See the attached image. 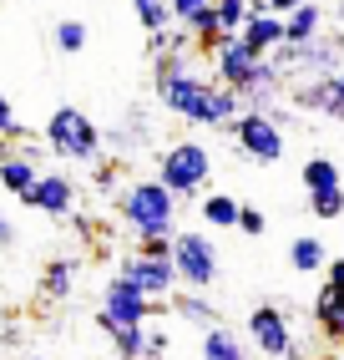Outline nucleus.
I'll use <instances>...</instances> for the list:
<instances>
[{
  "label": "nucleus",
  "instance_id": "7",
  "mask_svg": "<svg viewBox=\"0 0 344 360\" xmlns=\"http://www.w3.org/2000/svg\"><path fill=\"white\" fill-rule=\"evenodd\" d=\"M147 315H152V300H147L132 279L112 274L102 284V309H96V325H127V330H142Z\"/></svg>",
  "mask_w": 344,
  "mask_h": 360
},
{
  "label": "nucleus",
  "instance_id": "15",
  "mask_svg": "<svg viewBox=\"0 0 344 360\" xmlns=\"http://www.w3.org/2000/svg\"><path fill=\"white\" fill-rule=\"evenodd\" d=\"M203 360H253V345H249V335L213 325V330H203Z\"/></svg>",
  "mask_w": 344,
  "mask_h": 360
},
{
  "label": "nucleus",
  "instance_id": "14",
  "mask_svg": "<svg viewBox=\"0 0 344 360\" xmlns=\"http://www.w3.org/2000/svg\"><path fill=\"white\" fill-rule=\"evenodd\" d=\"M293 102H299L304 112H319L329 117V122H344V91L334 77H319V82H304L299 91H293Z\"/></svg>",
  "mask_w": 344,
  "mask_h": 360
},
{
  "label": "nucleus",
  "instance_id": "4",
  "mask_svg": "<svg viewBox=\"0 0 344 360\" xmlns=\"http://www.w3.org/2000/svg\"><path fill=\"white\" fill-rule=\"evenodd\" d=\"M46 148L56 158H71V162H96L102 158V132H96V122L81 107L61 102L51 112V122H46Z\"/></svg>",
  "mask_w": 344,
  "mask_h": 360
},
{
  "label": "nucleus",
  "instance_id": "18",
  "mask_svg": "<svg viewBox=\"0 0 344 360\" xmlns=\"http://www.w3.org/2000/svg\"><path fill=\"white\" fill-rule=\"evenodd\" d=\"M71 290H77V259H51L41 269V295L46 300H66Z\"/></svg>",
  "mask_w": 344,
  "mask_h": 360
},
{
  "label": "nucleus",
  "instance_id": "23",
  "mask_svg": "<svg viewBox=\"0 0 344 360\" xmlns=\"http://www.w3.org/2000/svg\"><path fill=\"white\" fill-rule=\"evenodd\" d=\"M132 11H137V20H142V31L147 36H157V31H172V0H132Z\"/></svg>",
  "mask_w": 344,
  "mask_h": 360
},
{
  "label": "nucleus",
  "instance_id": "25",
  "mask_svg": "<svg viewBox=\"0 0 344 360\" xmlns=\"http://www.w3.org/2000/svg\"><path fill=\"white\" fill-rule=\"evenodd\" d=\"M213 11L223 15V31L238 36L243 26H249V15H253V0H213Z\"/></svg>",
  "mask_w": 344,
  "mask_h": 360
},
{
  "label": "nucleus",
  "instance_id": "24",
  "mask_svg": "<svg viewBox=\"0 0 344 360\" xmlns=\"http://www.w3.org/2000/svg\"><path fill=\"white\" fill-rule=\"evenodd\" d=\"M178 315H183L187 325H203V330L218 325V320H213V304H208L198 290H183V295H178Z\"/></svg>",
  "mask_w": 344,
  "mask_h": 360
},
{
  "label": "nucleus",
  "instance_id": "34",
  "mask_svg": "<svg viewBox=\"0 0 344 360\" xmlns=\"http://www.w3.org/2000/svg\"><path fill=\"white\" fill-rule=\"evenodd\" d=\"M162 350H167V335L162 330H147V360H162Z\"/></svg>",
  "mask_w": 344,
  "mask_h": 360
},
{
  "label": "nucleus",
  "instance_id": "36",
  "mask_svg": "<svg viewBox=\"0 0 344 360\" xmlns=\"http://www.w3.org/2000/svg\"><path fill=\"white\" fill-rule=\"evenodd\" d=\"M6 158H11V148H6V137H0V162H6Z\"/></svg>",
  "mask_w": 344,
  "mask_h": 360
},
{
  "label": "nucleus",
  "instance_id": "17",
  "mask_svg": "<svg viewBox=\"0 0 344 360\" xmlns=\"http://www.w3.org/2000/svg\"><path fill=\"white\" fill-rule=\"evenodd\" d=\"M284 26H289V46H309V41H319L324 31V11H319V0H309V6H299L293 15H284Z\"/></svg>",
  "mask_w": 344,
  "mask_h": 360
},
{
  "label": "nucleus",
  "instance_id": "12",
  "mask_svg": "<svg viewBox=\"0 0 344 360\" xmlns=\"http://www.w3.org/2000/svg\"><path fill=\"white\" fill-rule=\"evenodd\" d=\"M238 36L249 41L253 56H274L279 46H289V26H284V15H274V11H253L249 26H243Z\"/></svg>",
  "mask_w": 344,
  "mask_h": 360
},
{
  "label": "nucleus",
  "instance_id": "8",
  "mask_svg": "<svg viewBox=\"0 0 344 360\" xmlns=\"http://www.w3.org/2000/svg\"><path fill=\"white\" fill-rule=\"evenodd\" d=\"M233 137H238V148L249 153L253 162H263V167L284 158V127L268 112H243L238 127H233Z\"/></svg>",
  "mask_w": 344,
  "mask_h": 360
},
{
  "label": "nucleus",
  "instance_id": "21",
  "mask_svg": "<svg viewBox=\"0 0 344 360\" xmlns=\"http://www.w3.org/2000/svg\"><path fill=\"white\" fill-rule=\"evenodd\" d=\"M304 188H309V193H339V188H344V173H339L329 158H309V162H304Z\"/></svg>",
  "mask_w": 344,
  "mask_h": 360
},
{
  "label": "nucleus",
  "instance_id": "31",
  "mask_svg": "<svg viewBox=\"0 0 344 360\" xmlns=\"http://www.w3.org/2000/svg\"><path fill=\"white\" fill-rule=\"evenodd\" d=\"M238 229L258 238V233H263V213H258V208H249V203H243V219H238Z\"/></svg>",
  "mask_w": 344,
  "mask_h": 360
},
{
  "label": "nucleus",
  "instance_id": "30",
  "mask_svg": "<svg viewBox=\"0 0 344 360\" xmlns=\"http://www.w3.org/2000/svg\"><path fill=\"white\" fill-rule=\"evenodd\" d=\"M20 132V117H15V107L0 97V137H15Z\"/></svg>",
  "mask_w": 344,
  "mask_h": 360
},
{
  "label": "nucleus",
  "instance_id": "3",
  "mask_svg": "<svg viewBox=\"0 0 344 360\" xmlns=\"http://www.w3.org/2000/svg\"><path fill=\"white\" fill-rule=\"evenodd\" d=\"M157 183L167 188L172 198H192V193H203V188L213 183V153L203 148L198 137L172 142L167 153H157Z\"/></svg>",
  "mask_w": 344,
  "mask_h": 360
},
{
  "label": "nucleus",
  "instance_id": "26",
  "mask_svg": "<svg viewBox=\"0 0 344 360\" xmlns=\"http://www.w3.org/2000/svg\"><path fill=\"white\" fill-rule=\"evenodd\" d=\"M51 36H56V46H61L66 56H77L81 46H86V26H81V20H56Z\"/></svg>",
  "mask_w": 344,
  "mask_h": 360
},
{
  "label": "nucleus",
  "instance_id": "19",
  "mask_svg": "<svg viewBox=\"0 0 344 360\" xmlns=\"http://www.w3.org/2000/svg\"><path fill=\"white\" fill-rule=\"evenodd\" d=\"M238 219H243V203L233 193H208L203 198V224L208 229H238Z\"/></svg>",
  "mask_w": 344,
  "mask_h": 360
},
{
  "label": "nucleus",
  "instance_id": "37",
  "mask_svg": "<svg viewBox=\"0 0 344 360\" xmlns=\"http://www.w3.org/2000/svg\"><path fill=\"white\" fill-rule=\"evenodd\" d=\"M334 15H339V20H344V0H334Z\"/></svg>",
  "mask_w": 344,
  "mask_h": 360
},
{
  "label": "nucleus",
  "instance_id": "22",
  "mask_svg": "<svg viewBox=\"0 0 344 360\" xmlns=\"http://www.w3.org/2000/svg\"><path fill=\"white\" fill-rule=\"evenodd\" d=\"M102 335H112V345L121 360H147V325L142 330H127V325H96Z\"/></svg>",
  "mask_w": 344,
  "mask_h": 360
},
{
  "label": "nucleus",
  "instance_id": "13",
  "mask_svg": "<svg viewBox=\"0 0 344 360\" xmlns=\"http://www.w3.org/2000/svg\"><path fill=\"white\" fill-rule=\"evenodd\" d=\"M46 173H41V153H11L6 162H0V188L6 193H15V198H31L36 193V183H41Z\"/></svg>",
  "mask_w": 344,
  "mask_h": 360
},
{
  "label": "nucleus",
  "instance_id": "2",
  "mask_svg": "<svg viewBox=\"0 0 344 360\" xmlns=\"http://www.w3.org/2000/svg\"><path fill=\"white\" fill-rule=\"evenodd\" d=\"M117 213L142 244L147 238H178V198L157 178H137L117 193Z\"/></svg>",
  "mask_w": 344,
  "mask_h": 360
},
{
  "label": "nucleus",
  "instance_id": "38",
  "mask_svg": "<svg viewBox=\"0 0 344 360\" xmlns=\"http://www.w3.org/2000/svg\"><path fill=\"white\" fill-rule=\"evenodd\" d=\"M334 82H339V91H344V66H339V71H334Z\"/></svg>",
  "mask_w": 344,
  "mask_h": 360
},
{
  "label": "nucleus",
  "instance_id": "5",
  "mask_svg": "<svg viewBox=\"0 0 344 360\" xmlns=\"http://www.w3.org/2000/svg\"><path fill=\"white\" fill-rule=\"evenodd\" d=\"M172 264L183 274V290H213L218 274H223V254H218L213 233H198V229H183L172 238Z\"/></svg>",
  "mask_w": 344,
  "mask_h": 360
},
{
  "label": "nucleus",
  "instance_id": "39",
  "mask_svg": "<svg viewBox=\"0 0 344 360\" xmlns=\"http://www.w3.org/2000/svg\"><path fill=\"white\" fill-rule=\"evenodd\" d=\"M31 360H46V355H31Z\"/></svg>",
  "mask_w": 344,
  "mask_h": 360
},
{
  "label": "nucleus",
  "instance_id": "6",
  "mask_svg": "<svg viewBox=\"0 0 344 360\" xmlns=\"http://www.w3.org/2000/svg\"><path fill=\"white\" fill-rule=\"evenodd\" d=\"M243 335H249L253 355H263V360H289V355H293V330H289V315H284L279 304H258V309H249Z\"/></svg>",
  "mask_w": 344,
  "mask_h": 360
},
{
  "label": "nucleus",
  "instance_id": "1",
  "mask_svg": "<svg viewBox=\"0 0 344 360\" xmlns=\"http://www.w3.org/2000/svg\"><path fill=\"white\" fill-rule=\"evenodd\" d=\"M157 102H162L172 117L192 122V127H238V117L249 112L233 86H218V82L192 77V71H187V56L157 61Z\"/></svg>",
  "mask_w": 344,
  "mask_h": 360
},
{
  "label": "nucleus",
  "instance_id": "32",
  "mask_svg": "<svg viewBox=\"0 0 344 360\" xmlns=\"http://www.w3.org/2000/svg\"><path fill=\"white\" fill-rule=\"evenodd\" d=\"M142 254H147V259H172V238H147Z\"/></svg>",
  "mask_w": 344,
  "mask_h": 360
},
{
  "label": "nucleus",
  "instance_id": "35",
  "mask_svg": "<svg viewBox=\"0 0 344 360\" xmlns=\"http://www.w3.org/2000/svg\"><path fill=\"white\" fill-rule=\"evenodd\" d=\"M15 238H20V233H15V224L6 219V213H0V249H15Z\"/></svg>",
  "mask_w": 344,
  "mask_h": 360
},
{
  "label": "nucleus",
  "instance_id": "16",
  "mask_svg": "<svg viewBox=\"0 0 344 360\" xmlns=\"http://www.w3.org/2000/svg\"><path fill=\"white\" fill-rule=\"evenodd\" d=\"M289 264L299 274H324L329 269V254H324V244H319V233H299L289 244Z\"/></svg>",
  "mask_w": 344,
  "mask_h": 360
},
{
  "label": "nucleus",
  "instance_id": "28",
  "mask_svg": "<svg viewBox=\"0 0 344 360\" xmlns=\"http://www.w3.org/2000/svg\"><path fill=\"white\" fill-rule=\"evenodd\" d=\"M208 6H213V0H172V15H178V26H187V20L198 11H208Z\"/></svg>",
  "mask_w": 344,
  "mask_h": 360
},
{
  "label": "nucleus",
  "instance_id": "10",
  "mask_svg": "<svg viewBox=\"0 0 344 360\" xmlns=\"http://www.w3.org/2000/svg\"><path fill=\"white\" fill-rule=\"evenodd\" d=\"M258 61H263V56H253L243 36H228V41L213 51V66H218V86H233V91H243V82L253 77V66H258Z\"/></svg>",
  "mask_w": 344,
  "mask_h": 360
},
{
  "label": "nucleus",
  "instance_id": "33",
  "mask_svg": "<svg viewBox=\"0 0 344 360\" xmlns=\"http://www.w3.org/2000/svg\"><path fill=\"white\" fill-rule=\"evenodd\" d=\"M324 284L344 295V259H329V269H324Z\"/></svg>",
  "mask_w": 344,
  "mask_h": 360
},
{
  "label": "nucleus",
  "instance_id": "9",
  "mask_svg": "<svg viewBox=\"0 0 344 360\" xmlns=\"http://www.w3.org/2000/svg\"><path fill=\"white\" fill-rule=\"evenodd\" d=\"M121 279H132L147 300H172V295H178V284H183V274H178V264H172V259H147L142 249L121 264Z\"/></svg>",
  "mask_w": 344,
  "mask_h": 360
},
{
  "label": "nucleus",
  "instance_id": "27",
  "mask_svg": "<svg viewBox=\"0 0 344 360\" xmlns=\"http://www.w3.org/2000/svg\"><path fill=\"white\" fill-rule=\"evenodd\" d=\"M309 208H314V219H339V213H344V188H339V193H309Z\"/></svg>",
  "mask_w": 344,
  "mask_h": 360
},
{
  "label": "nucleus",
  "instance_id": "20",
  "mask_svg": "<svg viewBox=\"0 0 344 360\" xmlns=\"http://www.w3.org/2000/svg\"><path fill=\"white\" fill-rule=\"evenodd\" d=\"M314 315H319V325H324V335L339 340V335H344V295L324 284V290L314 295Z\"/></svg>",
  "mask_w": 344,
  "mask_h": 360
},
{
  "label": "nucleus",
  "instance_id": "29",
  "mask_svg": "<svg viewBox=\"0 0 344 360\" xmlns=\"http://www.w3.org/2000/svg\"><path fill=\"white\" fill-rule=\"evenodd\" d=\"M299 6H309V0H253V11H274V15H293Z\"/></svg>",
  "mask_w": 344,
  "mask_h": 360
},
{
  "label": "nucleus",
  "instance_id": "11",
  "mask_svg": "<svg viewBox=\"0 0 344 360\" xmlns=\"http://www.w3.org/2000/svg\"><path fill=\"white\" fill-rule=\"evenodd\" d=\"M20 203L36 208V213H46V219H66V213L77 208V183H71L66 173H46V178L36 183V193L20 198Z\"/></svg>",
  "mask_w": 344,
  "mask_h": 360
}]
</instances>
